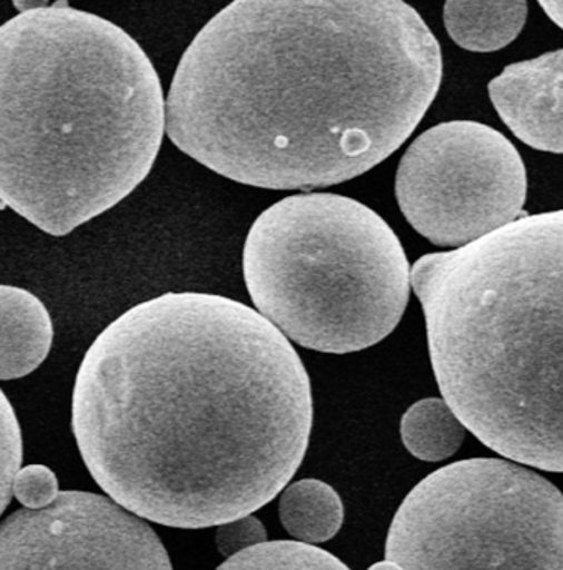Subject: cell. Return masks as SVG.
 I'll use <instances>...</instances> for the list:
<instances>
[{
  "mask_svg": "<svg viewBox=\"0 0 563 570\" xmlns=\"http://www.w3.org/2000/svg\"><path fill=\"white\" fill-rule=\"evenodd\" d=\"M310 377L259 312L223 295L168 292L89 346L73 432L99 487L129 513L181 530L266 507L310 442Z\"/></svg>",
  "mask_w": 563,
  "mask_h": 570,
  "instance_id": "6da1fadb",
  "label": "cell"
},
{
  "mask_svg": "<svg viewBox=\"0 0 563 570\" xmlns=\"http://www.w3.org/2000/svg\"><path fill=\"white\" fill-rule=\"evenodd\" d=\"M442 73L441 45L399 0H236L185 50L165 130L238 184L332 187L401 149Z\"/></svg>",
  "mask_w": 563,
  "mask_h": 570,
  "instance_id": "7a4b0ae2",
  "label": "cell"
},
{
  "mask_svg": "<svg viewBox=\"0 0 563 570\" xmlns=\"http://www.w3.org/2000/svg\"><path fill=\"white\" fill-rule=\"evenodd\" d=\"M164 132L159 75L121 27L63 3L0 26V202L41 232L121 204Z\"/></svg>",
  "mask_w": 563,
  "mask_h": 570,
  "instance_id": "3957f363",
  "label": "cell"
},
{
  "mask_svg": "<svg viewBox=\"0 0 563 570\" xmlns=\"http://www.w3.org/2000/svg\"><path fill=\"white\" fill-rule=\"evenodd\" d=\"M411 285L443 401L465 429L513 462L563 473V209L427 254Z\"/></svg>",
  "mask_w": 563,
  "mask_h": 570,
  "instance_id": "277c9868",
  "label": "cell"
},
{
  "mask_svg": "<svg viewBox=\"0 0 563 570\" xmlns=\"http://www.w3.org/2000/svg\"><path fill=\"white\" fill-rule=\"evenodd\" d=\"M243 271L257 312L285 338L336 355L391 335L411 294L396 233L343 195H294L267 208L250 226Z\"/></svg>",
  "mask_w": 563,
  "mask_h": 570,
  "instance_id": "5b68a950",
  "label": "cell"
},
{
  "mask_svg": "<svg viewBox=\"0 0 563 570\" xmlns=\"http://www.w3.org/2000/svg\"><path fill=\"white\" fill-rule=\"evenodd\" d=\"M386 559L404 570H563V494L500 459L443 466L405 498Z\"/></svg>",
  "mask_w": 563,
  "mask_h": 570,
  "instance_id": "8992f818",
  "label": "cell"
},
{
  "mask_svg": "<svg viewBox=\"0 0 563 570\" xmlns=\"http://www.w3.org/2000/svg\"><path fill=\"white\" fill-rule=\"evenodd\" d=\"M396 197L418 235L458 249L523 215L527 174L516 147L493 127L443 122L405 150Z\"/></svg>",
  "mask_w": 563,
  "mask_h": 570,
  "instance_id": "52a82bcc",
  "label": "cell"
},
{
  "mask_svg": "<svg viewBox=\"0 0 563 570\" xmlns=\"http://www.w3.org/2000/svg\"><path fill=\"white\" fill-rule=\"evenodd\" d=\"M0 570H174L156 531L115 501L61 491L0 524Z\"/></svg>",
  "mask_w": 563,
  "mask_h": 570,
  "instance_id": "ba28073f",
  "label": "cell"
},
{
  "mask_svg": "<svg viewBox=\"0 0 563 570\" xmlns=\"http://www.w3.org/2000/svg\"><path fill=\"white\" fill-rule=\"evenodd\" d=\"M487 91L517 139L542 153L563 154V48L510 65Z\"/></svg>",
  "mask_w": 563,
  "mask_h": 570,
  "instance_id": "9c48e42d",
  "label": "cell"
},
{
  "mask_svg": "<svg viewBox=\"0 0 563 570\" xmlns=\"http://www.w3.org/2000/svg\"><path fill=\"white\" fill-rule=\"evenodd\" d=\"M53 324L43 302L26 288L0 285V380H19L47 360Z\"/></svg>",
  "mask_w": 563,
  "mask_h": 570,
  "instance_id": "30bf717a",
  "label": "cell"
},
{
  "mask_svg": "<svg viewBox=\"0 0 563 570\" xmlns=\"http://www.w3.org/2000/svg\"><path fill=\"white\" fill-rule=\"evenodd\" d=\"M527 19L525 2H446L443 20L453 41L480 53L513 43Z\"/></svg>",
  "mask_w": 563,
  "mask_h": 570,
  "instance_id": "8fae6325",
  "label": "cell"
},
{
  "mask_svg": "<svg viewBox=\"0 0 563 570\" xmlns=\"http://www.w3.org/2000/svg\"><path fill=\"white\" fill-rule=\"evenodd\" d=\"M282 527L305 544H320L342 530L345 508L342 498L328 483L300 480L282 493L279 503Z\"/></svg>",
  "mask_w": 563,
  "mask_h": 570,
  "instance_id": "7c38bea8",
  "label": "cell"
},
{
  "mask_svg": "<svg viewBox=\"0 0 563 570\" xmlns=\"http://www.w3.org/2000/svg\"><path fill=\"white\" fill-rule=\"evenodd\" d=\"M405 449L425 462H441L455 455L465 441V425L452 407L438 397L418 401L401 421Z\"/></svg>",
  "mask_w": 563,
  "mask_h": 570,
  "instance_id": "4fadbf2b",
  "label": "cell"
},
{
  "mask_svg": "<svg viewBox=\"0 0 563 570\" xmlns=\"http://www.w3.org/2000/svg\"><path fill=\"white\" fill-rule=\"evenodd\" d=\"M216 570H352L338 558L297 541H273L254 546L229 558Z\"/></svg>",
  "mask_w": 563,
  "mask_h": 570,
  "instance_id": "5bb4252c",
  "label": "cell"
},
{
  "mask_svg": "<svg viewBox=\"0 0 563 570\" xmlns=\"http://www.w3.org/2000/svg\"><path fill=\"white\" fill-rule=\"evenodd\" d=\"M22 432L12 404L0 390V514L13 497V480L22 465Z\"/></svg>",
  "mask_w": 563,
  "mask_h": 570,
  "instance_id": "9a60e30c",
  "label": "cell"
},
{
  "mask_svg": "<svg viewBox=\"0 0 563 570\" xmlns=\"http://www.w3.org/2000/svg\"><path fill=\"white\" fill-rule=\"evenodd\" d=\"M57 475L45 465H29L20 469L13 480V497L27 510H40L57 500Z\"/></svg>",
  "mask_w": 563,
  "mask_h": 570,
  "instance_id": "2e32d148",
  "label": "cell"
},
{
  "mask_svg": "<svg viewBox=\"0 0 563 570\" xmlns=\"http://www.w3.org/2000/svg\"><path fill=\"white\" fill-rule=\"evenodd\" d=\"M267 542V531L257 518L247 517L219 524L216 531V548L225 558H233L246 549Z\"/></svg>",
  "mask_w": 563,
  "mask_h": 570,
  "instance_id": "e0dca14e",
  "label": "cell"
},
{
  "mask_svg": "<svg viewBox=\"0 0 563 570\" xmlns=\"http://www.w3.org/2000/svg\"><path fill=\"white\" fill-rule=\"evenodd\" d=\"M545 10L551 20H554L561 29H563V2H539Z\"/></svg>",
  "mask_w": 563,
  "mask_h": 570,
  "instance_id": "ac0fdd59",
  "label": "cell"
},
{
  "mask_svg": "<svg viewBox=\"0 0 563 570\" xmlns=\"http://www.w3.org/2000/svg\"><path fill=\"white\" fill-rule=\"evenodd\" d=\"M367 570H404L401 566H397L396 562L393 561H384L377 562V564L371 566Z\"/></svg>",
  "mask_w": 563,
  "mask_h": 570,
  "instance_id": "d6986e66",
  "label": "cell"
}]
</instances>
